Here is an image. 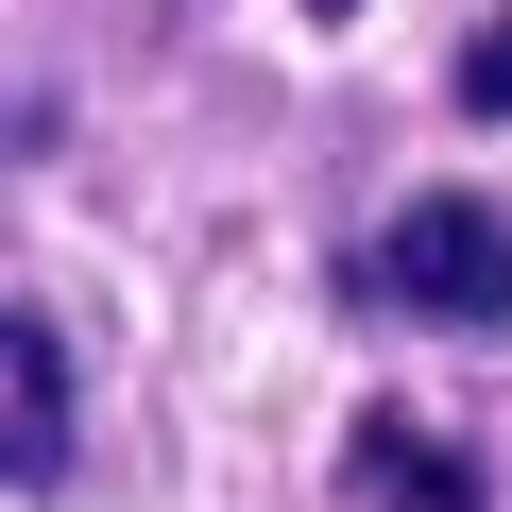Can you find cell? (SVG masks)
Instances as JSON below:
<instances>
[{
    "instance_id": "4",
    "label": "cell",
    "mask_w": 512,
    "mask_h": 512,
    "mask_svg": "<svg viewBox=\"0 0 512 512\" xmlns=\"http://www.w3.org/2000/svg\"><path fill=\"white\" fill-rule=\"evenodd\" d=\"M461 103H478V120H512V18H478V35H461Z\"/></svg>"
},
{
    "instance_id": "2",
    "label": "cell",
    "mask_w": 512,
    "mask_h": 512,
    "mask_svg": "<svg viewBox=\"0 0 512 512\" xmlns=\"http://www.w3.org/2000/svg\"><path fill=\"white\" fill-rule=\"evenodd\" d=\"M52 461H69V342L0 308V478H52Z\"/></svg>"
},
{
    "instance_id": "3",
    "label": "cell",
    "mask_w": 512,
    "mask_h": 512,
    "mask_svg": "<svg viewBox=\"0 0 512 512\" xmlns=\"http://www.w3.org/2000/svg\"><path fill=\"white\" fill-rule=\"evenodd\" d=\"M359 495H376V512H478V478H461L410 410H359Z\"/></svg>"
},
{
    "instance_id": "1",
    "label": "cell",
    "mask_w": 512,
    "mask_h": 512,
    "mask_svg": "<svg viewBox=\"0 0 512 512\" xmlns=\"http://www.w3.org/2000/svg\"><path fill=\"white\" fill-rule=\"evenodd\" d=\"M359 291H376L393 325H461V342H495V325H512V222H495L478 188H410V205L359 239Z\"/></svg>"
}]
</instances>
